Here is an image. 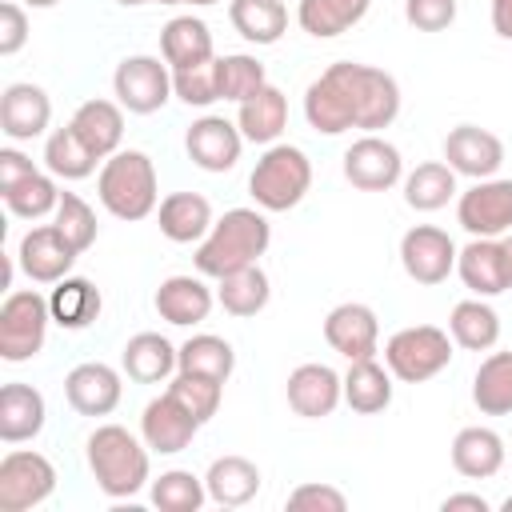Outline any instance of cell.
<instances>
[{
  "mask_svg": "<svg viewBox=\"0 0 512 512\" xmlns=\"http://www.w3.org/2000/svg\"><path fill=\"white\" fill-rule=\"evenodd\" d=\"M400 116V84L392 72L360 60L328 64L304 88V120L320 136L340 132H380Z\"/></svg>",
  "mask_w": 512,
  "mask_h": 512,
  "instance_id": "1",
  "label": "cell"
},
{
  "mask_svg": "<svg viewBox=\"0 0 512 512\" xmlns=\"http://www.w3.org/2000/svg\"><path fill=\"white\" fill-rule=\"evenodd\" d=\"M268 244H272V224H268L264 208H228L220 220H212L208 236L196 244L192 264L200 276L220 280L228 272L260 264Z\"/></svg>",
  "mask_w": 512,
  "mask_h": 512,
  "instance_id": "2",
  "label": "cell"
},
{
  "mask_svg": "<svg viewBox=\"0 0 512 512\" xmlns=\"http://www.w3.org/2000/svg\"><path fill=\"white\" fill-rule=\"evenodd\" d=\"M148 444L144 436L128 432L124 424H96L84 456H88V472L96 480V488L112 500H128L136 496L144 484H152V460H148Z\"/></svg>",
  "mask_w": 512,
  "mask_h": 512,
  "instance_id": "3",
  "label": "cell"
},
{
  "mask_svg": "<svg viewBox=\"0 0 512 512\" xmlns=\"http://www.w3.org/2000/svg\"><path fill=\"white\" fill-rule=\"evenodd\" d=\"M96 196H100L104 212L116 220L132 224V220L152 216L160 204V180H156L152 156L140 148L112 152L96 172Z\"/></svg>",
  "mask_w": 512,
  "mask_h": 512,
  "instance_id": "4",
  "label": "cell"
},
{
  "mask_svg": "<svg viewBox=\"0 0 512 512\" xmlns=\"http://www.w3.org/2000/svg\"><path fill=\"white\" fill-rule=\"evenodd\" d=\"M312 188V160L304 148L296 144H268L264 156L256 160L252 176H248V196L256 200V208L264 212H288L296 208Z\"/></svg>",
  "mask_w": 512,
  "mask_h": 512,
  "instance_id": "5",
  "label": "cell"
},
{
  "mask_svg": "<svg viewBox=\"0 0 512 512\" xmlns=\"http://www.w3.org/2000/svg\"><path fill=\"white\" fill-rule=\"evenodd\" d=\"M384 364L400 384H424L452 364V336L436 324H408L384 340Z\"/></svg>",
  "mask_w": 512,
  "mask_h": 512,
  "instance_id": "6",
  "label": "cell"
},
{
  "mask_svg": "<svg viewBox=\"0 0 512 512\" xmlns=\"http://www.w3.org/2000/svg\"><path fill=\"white\" fill-rule=\"evenodd\" d=\"M48 324H52L48 296L36 288H12L0 304V360L24 364L40 356L48 340Z\"/></svg>",
  "mask_w": 512,
  "mask_h": 512,
  "instance_id": "7",
  "label": "cell"
},
{
  "mask_svg": "<svg viewBox=\"0 0 512 512\" xmlns=\"http://www.w3.org/2000/svg\"><path fill=\"white\" fill-rule=\"evenodd\" d=\"M112 96L124 112L132 116H152L160 112L176 92H172V68L164 56H124L112 72Z\"/></svg>",
  "mask_w": 512,
  "mask_h": 512,
  "instance_id": "8",
  "label": "cell"
},
{
  "mask_svg": "<svg viewBox=\"0 0 512 512\" xmlns=\"http://www.w3.org/2000/svg\"><path fill=\"white\" fill-rule=\"evenodd\" d=\"M56 492V464L36 448H12L0 460V512H32Z\"/></svg>",
  "mask_w": 512,
  "mask_h": 512,
  "instance_id": "9",
  "label": "cell"
},
{
  "mask_svg": "<svg viewBox=\"0 0 512 512\" xmlns=\"http://www.w3.org/2000/svg\"><path fill=\"white\" fill-rule=\"evenodd\" d=\"M456 224L468 236H504L512 232V176L476 180L456 196Z\"/></svg>",
  "mask_w": 512,
  "mask_h": 512,
  "instance_id": "10",
  "label": "cell"
},
{
  "mask_svg": "<svg viewBox=\"0 0 512 512\" xmlns=\"http://www.w3.org/2000/svg\"><path fill=\"white\" fill-rule=\"evenodd\" d=\"M456 252H460L456 240L436 224H412L400 236V264H404L408 280H416L424 288H436L456 272Z\"/></svg>",
  "mask_w": 512,
  "mask_h": 512,
  "instance_id": "11",
  "label": "cell"
},
{
  "mask_svg": "<svg viewBox=\"0 0 512 512\" xmlns=\"http://www.w3.org/2000/svg\"><path fill=\"white\" fill-rule=\"evenodd\" d=\"M344 180L360 192H388L404 180V156L392 140L364 132L344 152Z\"/></svg>",
  "mask_w": 512,
  "mask_h": 512,
  "instance_id": "12",
  "label": "cell"
},
{
  "mask_svg": "<svg viewBox=\"0 0 512 512\" xmlns=\"http://www.w3.org/2000/svg\"><path fill=\"white\" fill-rule=\"evenodd\" d=\"M124 368H112L104 360H84L64 376V400L76 416H112L124 396Z\"/></svg>",
  "mask_w": 512,
  "mask_h": 512,
  "instance_id": "13",
  "label": "cell"
},
{
  "mask_svg": "<svg viewBox=\"0 0 512 512\" xmlns=\"http://www.w3.org/2000/svg\"><path fill=\"white\" fill-rule=\"evenodd\" d=\"M76 248L68 244V236L56 228V224H36L20 236V248H16V264L20 272L32 280V284H56L72 272L76 264Z\"/></svg>",
  "mask_w": 512,
  "mask_h": 512,
  "instance_id": "14",
  "label": "cell"
},
{
  "mask_svg": "<svg viewBox=\"0 0 512 512\" xmlns=\"http://www.w3.org/2000/svg\"><path fill=\"white\" fill-rule=\"evenodd\" d=\"M456 276L464 280V288L472 296H500L512 288V272H508V248L500 236H472L460 252H456Z\"/></svg>",
  "mask_w": 512,
  "mask_h": 512,
  "instance_id": "15",
  "label": "cell"
},
{
  "mask_svg": "<svg viewBox=\"0 0 512 512\" xmlns=\"http://www.w3.org/2000/svg\"><path fill=\"white\" fill-rule=\"evenodd\" d=\"M200 428H204V424H200L172 392L152 396V400L144 404V412H140V436H144V444H148L152 452H160V456L184 452V448L196 440Z\"/></svg>",
  "mask_w": 512,
  "mask_h": 512,
  "instance_id": "16",
  "label": "cell"
},
{
  "mask_svg": "<svg viewBox=\"0 0 512 512\" xmlns=\"http://www.w3.org/2000/svg\"><path fill=\"white\" fill-rule=\"evenodd\" d=\"M184 152L196 168L204 172H232L240 152H244V136L236 128V120H224V116H200L188 124L184 132Z\"/></svg>",
  "mask_w": 512,
  "mask_h": 512,
  "instance_id": "17",
  "label": "cell"
},
{
  "mask_svg": "<svg viewBox=\"0 0 512 512\" xmlns=\"http://www.w3.org/2000/svg\"><path fill=\"white\" fill-rule=\"evenodd\" d=\"M444 164L456 172V176H468V180H488L500 172L504 164V140L480 124H456L448 136H444Z\"/></svg>",
  "mask_w": 512,
  "mask_h": 512,
  "instance_id": "18",
  "label": "cell"
},
{
  "mask_svg": "<svg viewBox=\"0 0 512 512\" xmlns=\"http://www.w3.org/2000/svg\"><path fill=\"white\" fill-rule=\"evenodd\" d=\"M284 396H288V408L304 420H324L340 408L344 400V376L328 364H300L288 372V384H284Z\"/></svg>",
  "mask_w": 512,
  "mask_h": 512,
  "instance_id": "19",
  "label": "cell"
},
{
  "mask_svg": "<svg viewBox=\"0 0 512 512\" xmlns=\"http://www.w3.org/2000/svg\"><path fill=\"white\" fill-rule=\"evenodd\" d=\"M324 340L344 360H368L380 352V320L368 304L344 300L324 316Z\"/></svg>",
  "mask_w": 512,
  "mask_h": 512,
  "instance_id": "20",
  "label": "cell"
},
{
  "mask_svg": "<svg viewBox=\"0 0 512 512\" xmlns=\"http://www.w3.org/2000/svg\"><path fill=\"white\" fill-rule=\"evenodd\" d=\"M48 124H52V100H48V92L40 84L16 80V84H8L0 92V132L12 144L44 136Z\"/></svg>",
  "mask_w": 512,
  "mask_h": 512,
  "instance_id": "21",
  "label": "cell"
},
{
  "mask_svg": "<svg viewBox=\"0 0 512 512\" xmlns=\"http://www.w3.org/2000/svg\"><path fill=\"white\" fill-rule=\"evenodd\" d=\"M152 304H156L160 320H168V324H176V328H196V324L208 320V312H212V304H216V292L204 284L200 272H196V276H192V272H180V276L160 280Z\"/></svg>",
  "mask_w": 512,
  "mask_h": 512,
  "instance_id": "22",
  "label": "cell"
},
{
  "mask_svg": "<svg viewBox=\"0 0 512 512\" xmlns=\"http://www.w3.org/2000/svg\"><path fill=\"white\" fill-rule=\"evenodd\" d=\"M120 368L136 384H168L180 372V348L160 332H136L120 352Z\"/></svg>",
  "mask_w": 512,
  "mask_h": 512,
  "instance_id": "23",
  "label": "cell"
},
{
  "mask_svg": "<svg viewBox=\"0 0 512 512\" xmlns=\"http://www.w3.org/2000/svg\"><path fill=\"white\" fill-rule=\"evenodd\" d=\"M48 424V404H44V392L24 384V380H12L0 388V440L4 444H24V440H36Z\"/></svg>",
  "mask_w": 512,
  "mask_h": 512,
  "instance_id": "24",
  "label": "cell"
},
{
  "mask_svg": "<svg viewBox=\"0 0 512 512\" xmlns=\"http://www.w3.org/2000/svg\"><path fill=\"white\" fill-rule=\"evenodd\" d=\"M504 460H508V448H504V436L496 428L468 424L452 440V468L464 480H492L504 468Z\"/></svg>",
  "mask_w": 512,
  "mask_h": 512,
  "instance_id": "25",
  "label": "cell"
},
{
  "mask_svg": "<svg viewBox=\"0 0 512 512\" xmlns=\"http://www.w3.org/2000/svg\"><path fill=\"white\" fill-rule=\"evenodd\" d=\"M212 204L208 196L200 192H168L156 208V224H160V236L172 240V244H200L212 228Z\"/></svg>",
  "mask_w": 512,
  "mask_h": 512,
  "instance_id": "26",
  "label": "cell"
},
{
  "mask_svg": "<svg viewBox=\"0 0 512 512\" xmlns=\"http://www.w3.org/2000/svg\"><path fill=\"white\" fill-rule=\"evenodd\" d=\"M260 484H264L260 480V468L248 456H236V452L216 456L208 464V472H204L208 500L220 504V508H244V504H252L256 492H260Z\"/></svg>",
  "mask_w": 512,
  "mask_h": 512,
  "instance_id": "27",
  "label": "cell"
},
{
  "mask_svg": "<svg viewBox=\"0 0 512 512\" xmlns=\"http://www.w3.org/2000/svg\"><path fill=\"white\" fill-rule=\"evenodd\" d=\"M236 128L244 140L252 144H276L288 128V96L276 84H264L256 96H248L244 104H236Z\"/></svg>",
  "mask_w": 512,
  "mask_h": 512,
  "instance_id": "28",
  "label": "cell"
},
{
  "mask_svg": "<svg viewBox=\"0 0 512 512\" xmlns=\"http://www.w3.org/2000/svg\"><path fill=\"white\" fill-rule=\"evenodd\" d=\"M72 132L100 156L108 160L112 152H120V140H124V108L116 100H104V96H92L84 100L76 112H72Z\"/></svg>",
  "mask_w": 512,
  "mask_h": 512,
  "instance_id": "29",
  "label": "cell"
},
{
  "mask_svg": "<svg viewBox=\"0 0 512 512\" xmlns=\"http://www.w3.org/2000/svg\"><path fill=\"white\" fill-rule=\"evenodd\" d=\"M160 56L168 60V68H192L204 60H216V44H212V28L200 16H172L160 28Z\"/></svg>",
  "mask_w": 512,
  "mask_h": 512,
  "instance_id": "30",
  "label": "cell"
},
{
  "mask_svg": "<svg viewBox=\"0 0 512 512\" xmlns=\"http://www.w3.org/2000/svg\"><path fill=\"white\" fill-rule=\"evenodd\" d=\"M48 308H52V324H60L64 332H84V328L100 316L104 296H100V288H96L92 280H84V276H64V280L52 284Z\"/></svg>",
  "mask_w": 512,
  "mask_h": 512,
  "instance_id": "31",
  "label": "cell"
},
{
  "mask_svg": "<svg viewBox=\"0 0 512 512\" xmlns=\"http://www.w3.org/2000/svg\"><path fill=\"white\" fill-rule=\"evenodd\" d=\"M392 372L388 364H380L376 356L368 360H348V372H344V404L360 416H376L392 404Z\"/></svg>",
  "mask_w": 512,
  "mask_h": 512,
  "instance_id": "32",
  "label": "cell"
},
{
  "mask_svg": "<svg viewBox=\"0 0 512 512\" xmlns=\"http://www.w3.org/2000/svg\"><path fill=\"white\" fill-rule=\"evenodd\" d=\"M268 300H272V280L260 264H248V268L228 272V276L216 280V304L236 320H248L256 312H264Z\"/></svg>",
  "mask_w": 512,
  "mask_h": 512,
  "instance_id": "33",
  "label": "cell"
},
{
  "mask_svg": "<svg viewBox=\"0 0 512 512\" xmlns=\"http://www.w3.org/2000/svg\"><path fill=\"white\" fill-rule=\"evenodd\" d=\"M448 336L464 352H492L496 340H500V316L484 296L460 300L452 308V316H448Z\"/></svg>",
  "mask_w": 512,
  "mask_h": 512,
  "instance_id": "34",
  "label": "cell"
},
{
  "mask_svg": "<svg viewBox=\"0 0 512 512\" xmlns=\"http://www.w3.org/2000/svg\"><path fill=\"white\" fill-rule=\"evenodd\" d=\"M368 8H372V0H300L296 24L312 40H332V36H344L348 28H356L368 16Z\"/></svg>",
  "mask_w": 512,
  "mask_h": 512,
  "instance_id": "35",
  "label": "cell"
},
{
  "mask_svg": "<svg viewBox=\"0 0 512 512\" xmlns=\"http://www.w3.org/2000/svg\"><path fill=\"white\" fill-rule=\"evenodd\" d=\"M404 188V204L412 212H440L448 200H456V172L444 164V160H424L416 164L412 172H404L400 180Z\"/></svg>",
  "mask_w": 512,
  "mask_h": 512,
  "instance_id": "36",
  "label": "cell"
},
{
  "mask_svg": "<svg viewBox=\"0 0 512 512\" xmlns=\"http://www.w3.org/2000/svg\"><path fill=\"white\" fill-rule=\"evenodd\" d=\"M228 20L248 44H276L288 32L284 0H228Z\"/></svg>",
  "mask_w": 512,
  "mask_h": 512,
  "instance_id": "37",
  "label": "cell"
},
{
  "mask_svg": "<svg viewBox=\"0 0 512 512\" xmlns=\"http://www.w3.org/2000/svg\"><path fill=\"white\" fill-rule=\"evenodd\" d=\"M472 404L484 416H512V352H488L472 376Z\"/></svg>",
  "mask_w": 512,
  "mask_h": 512,
  "instance_id": "38",
  "label": "cell"
},
{
  "mask_svg": "<svg viewBox=\"0 0 512 512\" xmlns=\"http://www.w3.org/2000/svg\"><path fill=\"white\" fill-rule=\"evenodd\" d=\"M96 164H104V160L72 132V124L48 132V140H44V168L56 180H84V176L96 172Z\"/></svg>",
  "mask_w": 512,
  "mask_h": 512,
  "instance_id": "39",
  "label": "cell"
},
{
  "mask_svg": "<svg viewBox=\"0 0 512 512\" xmlns=\"http://www.w3.org/2000/svg\"><path fill=\"white\" fill-rule=\"evenodd\" d=\"M180 372L212 376V380L228 384V376L236 372V348L216 332H196L180 344Z\"/></svg>",
  "mask_w": 512,
  "mask_h": 512,
  "instance_id": "40",
  "label": "cell"
},
{
  "mask_svg": "<svg viewBox=\"0 0 512 512\" xmlns=\"http://www.w3.org/2000/svg\"><path fill=\"white\" fill-rule=\"evenodd\" d=\"M148 496L160 512H200L208 500V488H204V476L188 468H168L148 484Z\"/></svg>",
  "mask_w": 512,
  "mask_h": 512,
  "instance_id": "41",
  "label": "cell"
},
{
  "mask_svg": "<svg viewBox=\"0 0 512 512\" xmlns=\"http://www.w3.org/2000/svg\"><path fill=\"white\" fill-rule=\"evenodd\" d=\"M0 196H4L8 212H12V216H20V220H40V216L56 212V204H60L56 176H52V172H40V168H36L32 176H24L20 184L4 188Z\"/></svg>",
  "mask_w": 512,
  "mask_h": 512,
  "instance_id": "42",
  "label": "cell"
},
{
  "mask_svg": "<svg viewBox=\"0 0 512 512\" xmlns=\"http://www.w3.org/2000/svg\"><path fill=\"white\" fill-rule=\"evenodd\" d=\"M216 80H220V100L244 104L248 96H256L268 84V72H264V64L256 56L228 52V56H216Z\"/></svg>",
  "mask_w": 512,
  "mask_h": 512,
  "instance_id": "43",
  "label": "cell"
},
{
  "mask_svg": "<svg viewBox=\"0 0 512 512\" xmlns=\"http://www.w3.org/2000/svg\"><path fill=\"white\" fill-rule=\"evenodd\" d=\"M168 392H172L200 424H208V420L220 412V400H224V384H220V380H212V376H192V372H176V376L168 380Z\"/></svg>",
  "mask_w": 512,
  "mask_h": 512,
  "instance_id": "44",
  "label": "cell"
},
{
  "mask_svg": "<svg viewBox=\"0 0 512 512\" xmlns=\"http://www.w3.org/2000/svg\"><path fill=\"white\" fill-rule=\"evenodd\" d=\"M52 216H56L52 224L68 236V244H72L76 252H88V248L96 244L100 224H96V212H92V204H88L84 196H76V192H60V204H56Z\"/></svg>",
  "mask_w": 512,
  "mask_h": 512,
  "instance_id": "45",
  "label": "cell"
},
{
  "mask_svg": "<svg viewBox=\"0 0 512 512\" xmlns=\"http://www.w3.org/2000/svg\"><path fill=\"white\" fill-rule=\"evenodd\" d=\"M172 92L176 100H184L188 108H208L220 100V80H216V60L192 64V68H176L172 72Z\"/></svg>",
  "mask_w": 512,
  "mask_h": 512,
  "instance_id": "46",
  "label": "cell"
},
{
  "mask_svg": "<svg viewBox=\"0 0 512 512\" xmlns=\"http://www.w3.org/2000/svg\"><path fill=\"white\" fill-rule=\"evenodd\" d=\"M404 20L416 32H444L456 20V0H404Z\"/></svg>",
  "mask_w": 512,
  "mask_h": 512,
  "instance_id": "47",
  "label": "cell"
},
{
  "mask_svg": "<svg viewBox=\"0 0 512 512\" xmlns=\"http://www.w3.org/2000/svg\"><path fill=\"white\" fill-rule=\"evenodd\" d=\"M288 508H316V512H344L348 508V496L324 480H308V484H296L288 492Z\"/></svg>",
  "mask_w": 512,
  "mask_h": 512,
  "instance_id": "48",
  "label": "cell"
},
{
  "mask_svg": "<svg viewBox=\"0 0 512 512\" xmlns=\"http://www.w3.org/2000/svg\"><path fill=\"white\" fill-rule=\"evenodd\" d=\"M28 44V12L20 0L0 4V56H16Z\"/></svg>",
  "mask_w": 512,
  "mask_h": 512,
  "instance_id": "49",
  "label": "cell"
},
{
  "mask_svg": "<svg viewBox=\"0 0 512 512\" xmlns=\"http://www.w3.org/2000/svg\"><path fill=\"white\" fill-rule=\"evenodd\" d=\"M32 172H36V164H32L20 148H0V192L12 188V184H20V180L32 176Z\"/></svg>",
  "mask_w": 512,
  "mask_h": 512,
  "instance_id": "50",
  "label": "cell"
},
{
  "mask_svg": "<svg viewBox=\"0 0 512 512\" xmlns=\"http://www.w3.org/2000/svg\"><path fill=\"white\" fill-rule=\"evenodd\" d=\"M440 508H444V512H460V508H468V512H488L492 504H488L480 492H452V496L440 500Z\"/></svg>",
  "mask_w": 512,
  "mask_h": 512,
  "instance_id": "51",
  "label": "cell"
},
{
  "mask_svg": "<svg viewBox=\"0 0 512 512\" xmlns=\"http://www.w3.org/2000/svg\"><path fill=\"white\" fill-rule=\"evenodd\" d=\"M492 32L500 40H512V0H492Z\"/></svg>",
  "mask_w": 512,
  "mask_h": 512,
  "instance_id": "52",
  "label": "cell"
},
{
  "mask_svg": "<svg viewBox=\"0 0 512 512\" xmlns=\"http://www.w3.org/2000/svg\"><path fill=\"white\" fill-rule=\"evenodd\" d=\"M152 4H188V8H208V4H216V0H152Z\"/></svg>",
  "mask_w": 512,
  "mask_h": 512,
  "instance_id": "53",
  "label": "cell"
},
{
  "mask_svg": "<svg viewBox=\"0 0 512 512\" xmlns=\"http://www.w3.org/2000/svg\"><path fill=\"white\" fill-rule=\"evenodd\" d=\"M20 4H24V8H56L60 0H20Z\"/></svg>",
  "mask_w": 512,
  "mask_h": 512,
  "instance_id": "54",
  "label": "cell"
},
{
  "mask_svg": "<svg viewBox=\"0 0 512 512\" xmlns=\"http://www.w3.org/2000/svg\"><path fill=\"white\" fill-rule=\"evenodd\" d=\"M120 8H144V4H152V0H116Z\"/></svg>",
  "mask_w": 512,
  "mask_h": 512,
  "instance_id": "55",
  "label": "cell"
},
{
  "mask_svg": "<svg viewBox=\"0 0 512 512\" xmlns=\"http://www.w3.org/2000/svg\"><path fill=\"white\" fill-rule=\"evenodd\" d=\"M500 508H504V512H512V492H508V496L500 500Z\"/></svg>",
  "mask_w": 512,
  "mask_h": 512,
  "instance_id": "56",
  "label": "cell"
},
{
  "mask_svg": "<svg viewBox=\"0 0 512 512\" xmlns=\"http://www.w3.org/2000/svg\"><path fill=\"white\" fill-rule=\"evenodd\" d=\"M504 248H508V272H512V236L504 240Z\"/></svg>",
  "mask_w": 512,
  "mask_h": 512,
  "instance_id": "57",
  "label": "cell"
}]
</instances>
